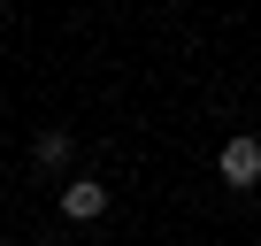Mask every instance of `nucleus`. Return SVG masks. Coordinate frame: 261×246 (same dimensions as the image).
I'll return each mask as SVG.
<instances>
[{
  "label": "nucleus",
  "mask_w": 261,
  "mask_h": 246,
  "mask_svg": "<svg viewBox=\"0 0 261 246\" xmlns=\"http://www.w3.org/2000/svg\"><path fill=\"white\" fill-rule=\"evenodd\" d=\"M62 215H69V223H100V215H108V185H100V177H69V185H62Z\"/></svg>",
  "instance_id": "2"
},
{
  "label": "nucleus",
  "mask_w": 261,
  "mask_h": 246,
  "mask_svg": "<svg viewBox=\"0 0 261 246\" xmlns=\"http://www.w3.org/2000/svg\"><path fill=\"white\" fill-rule=\"evenodd\" d=\"M215 169H223L230 192H253V185H261V139H253V131H230L223 154H215Z\"/></svg>",
  "instance_id": "1"
},
{
  "label": "nucleus",
  "mask_w": 261,
  "mask_h": 246,
  "mask_svg": "<svg viewBox=\"0 0 261 246\" xmlns=\"http://www.w3.org/2000/svg\"><path fill=\"white\" fill-rule=\"evenodd\" d=\"M69 154H77V139H69V131H39V139H31V169H39V177L69 169Z\"/></svg>",
  "instance_id": "3"
}]
</instances>
